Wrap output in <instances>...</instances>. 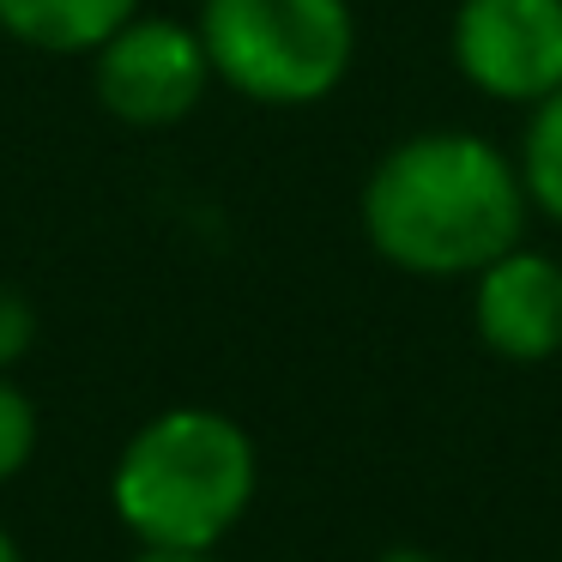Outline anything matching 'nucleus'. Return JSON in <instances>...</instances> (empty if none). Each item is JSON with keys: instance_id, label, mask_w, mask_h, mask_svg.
Instances as JSON below:
<instances>
[{"instance_id": "nucleus-2", "label": "nucleus", "mask_w": 562, "mask_h": 562, "mask_svg": "<svg viewBox=\"0 0 562 562\" xmlns=\"http://www.w3.org/2000/svg\"><path fill=\"white\" fill-rule=\"evenodd\" d=\"M260 448L218 405H170L122 441L110 465V508L134 544L218 550L248 520Z\"/></svg>"}, {"instance_id": "nucleus-3", "label": "nucleus", "mask_w": 562, "mask_h": 562, "mask_svg": "<svg viewBox=\"0 0 562 562\" xmlns=\"http://www.w3.org/2000/svg\"><path fill=\"white\" fill-rule=\"evenodd\" d=\"M200 49L212 86L260 110H315L351 79V0H200Z\"/></svg>"}, {"instance_id": "nucleus-5", "label": "nucleus", "mask_w": 562, "mask_h": 562, "mask_svg": "<svg viewBox=\"0 0 562 562\" xmlns=\"http://www.w3.org/2000/svg\"><path fill=\"white\" fill-rule=\"evenodd\" d=\"M448 55L477 98L538 110L562 91V0H460Z\"/></svg>"}, {"instance_id": "nucleus-4", "label": "nucleus", "mask_w": 562, "mask_h": 562, "mask_svg": "<svg viewBox=\"0 0 562 562\" xmlns=\"http://www.w3.org/2000/svg\"><path fill=\"white\" fill-rule=\"evenodd\" d=\"M91 61V98L122 127H176L206 103L212 61L200 31L164 13H134L115 37H103Z\"/></svg>"}, {"instance_id": "nucleus-6", "label": "nucleus", "mask_w": 562, "mask_h": 562, "mask_svg": "<svg viewBox=\"0 0 562 562\" xmlns=\"http://www.w3.org/2000/svg\"><path fill=\"white\" fill-rule=\"evenodd\" d=\"M472 333L502 363L562 357V260L514 243L472 272Z\"/></svg>"}, {"instance_id": "nucleus-10", "label": "nucleus", "mask_w": 562, "mask_h": 562, "mask_svg": "<svg viewBox=\"0 0 562 562\" xmlns=\"http://www.w3.org/2000/svg\"><path fill=\"white\" fill-rule=\"evenodd\" d=\"M37 345V303L19 284H0V375H13Z\"/></svg>"}, {"instance_id": "nucleus-12", "label": "nucleus", "mask_w": 562, "mask_h": 562, "mask_svg": "<svg viewBox=\"0 0 562 562\" xmlns=\"http://www.w3.org/2000/svg\"><path fill=\"white\" fill-rule=\"evenodd\" d=\"M0 562H25V550H19V538L0 526Z\"/></svg>"}, {"instance_id": "nucleus-11", "label": "nucleus", "mask_w": 562, "mask_h": 562, "mask_svg": "<svg viewBox=\"0 0 562 562\" xmlns=\"http://www.w3.org/2000/svg\"><path fill=\"white\" fill-rule=\"evenodd\" d=\"M134 562H218V550H188V544H139Z\"/></svg>"}, {"instance_id": "nucleus-8", "label": "nucleus", "mask_w": 562, "mask_h": 562, "mask_svg": "<svg viewBox=\"0 0 562 562\" xmlns=\"http://www.w3.org/2000/svg\"><path fill=\"white\" fill-rule=\"evenodd\" d=\"M514 164H520L532 212H544L562 231V91L544 98L538 110H526V134H520V146H514Z\"/></svg>"}, {"instance_id": "nucleus-13", "label": "nucleus", "mask_w": 562, "mask_h": 562, "mask_svg": "<svg viewBox=\"0 0 562 562\" xmlns=\"http://www.w3.org/2000/svg\"><path fill=\"white\" fill-rule=\"evenodd\" d=\"M387 562H429V557H417V550H400V557H387Z\"/></svg>"}, {"instance_id": "nucleus-1", "label": "nucleus", "mask_w": 562, "mask_h": 562, "mask_svg": "<svg viewBox=\"0 0 562 562\" xmlns=\"http://www.w3.org/2000/svg\"><path fill=\"white\" fill-rule=\"evenodd\" d=\"M363 243L412 279H472L514 243H526L520 164L472 127L405 134L375 158L357 194Z\"/></svg>"}, {"instance_id": "nucleus-9", "label": "nucleus", "mask_w": 562, "mask_h": 562, "mask_svg": "<svg viewBox=\"0 0 562 562\" xmlns=\"http://www.w3.org/2000/svg\"><path fill=\"white\" fill-rule=\"evenodd\" d=\"M37 441H43L37 400L13 375H0V490H13L25 477V465L37 460Z\"/></svg>"}, {"instance_id": "nucleus-7", "label": "nucleus", "mask_w": 562, "mask_h": 562, "mask_svg": "<svg viewBox=\"0 0 562 562\" xmlns=\"http://www.w3.org/2000/svg\"><path fill=\"white\" fill-rule=\"evenodd\" d=\"M139 13V0H0V37L31 55H91Z\"/></svg>"}]
</instances>
